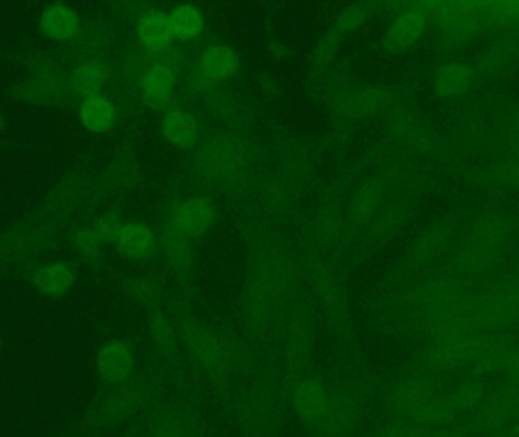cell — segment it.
Wrapping results in <instances>:
<instances>
[{
	"mask_svg": "<svg viewBox=\"0 0 519 437\" xmlns=\"http://www.w3.org/2000/svg\"><path fill=\"white\" fill-rule=\"evenodd\" d=\"M178 330L190 363L199 375L227 397L234 383L258 368L254 356L213 328L181 313Z\"/></svg>",
	"mask_w": 519,
	"mask_h": 437,
	"instance_id": "6da1fadb",
	"label": "cell"
},
{
	"mask_svg": "<svg viewBox=\"0 0 519 437\" xmlns=\"http://www.w3.org/2000/svg\"><path fill=\"white\" fill-rule=\"evenodd\" d=\"M286 403L284 381L275 362L258 366L248 381L234 390L231 416L245 437H271L277 430Z\"/></svg>",
	"mask_w": 519,
	"mask_h": 437,
	"instance_id": "7a4b0ae2",
	"label": "cell"
},
{
	"mask_svg": "<svg viewBox=\"0 0 519 437\" xmlns=\"http://www.w3.org/2000/svg\"><path fill=\"white\" fill-rule=\"evenodd\" d=\"M378 389L380 386L374 377H353L331 383L327 412L310 437H356Z\"/></svg>",
	"mask_w": 519,
	"mask_h": 437,
	"instance_id": "3957f363",
	"label": "cell"
},
{
	"mask_svg": "<svg viewBox=\"0 0 519 437\" xmlns=\"http://www.w3.org/2000/svg\"><path fill=\"white\" fill-rule=\"evenodd\" d=\"M161 378L155 374L136 375L128 383L111 387L101 400L96 401L90 409L87 421L90 427H116L126 419L133 418L146 407L154 404L155 398L161 390Z\"/></svg>",
	"mask_w": 519,
	"mask_h": 437,
	"instance_id": "277c9868",
	"label": "cell"
},
{
	"mask_svg": "<svg viewBox=\"0 0 519 437\" xmlns=\"http://www.w3.org/2000/svg\"><path fill=\"white\" fill-rule=\"evenodd\" d=\"M330 389L331 383L313 372L284 383L286 404L309 434L321 424L327 412Z\"/></svg>",
	"mask_w": 519,
	"mask_h": 437,
	"instance_id": "5b68a950",
	"label": "cell"
},
{
	"mask_svg": "<svg viewBox=\"0 0 519 437\" xmlns=\"http://www.w3.org/2000/svg\"><path fill=\"white\" fill-rule=\"evenodd\" d=\"M435 384L422 372H410L381 390V403L392 418L413 421L416 415L436 397Z\"/></svg>",
	"mask_w": 519,
	"mask_h": 437,
	"instance_id": "8992f818",
	"label": "cell"
},
{
	"mask_svg": "<svg viewBox=\"0 0 519 437\" xmlns=\"http://www.w3.org/2000/svg\"><path fill=\"white\" fill-rule=\"evenodd\" d=\"M142 437H204V424L189 404L163 401L149 409Z\"/></svg>",
	"mask_w": 519,
	"mask_h": 437,
	"instance_id": "52a82bcc",
	"label": "cell"
},
{
	"mask_svg": "<svg viewBox=\"0 0 519 437\" xmlns=\"http://www.w3.org/2000/svg\"><path fill=\"white\" fill-rule=\"evenodd\" d=\"M313 357V325L309 316L296 310L287 325L283 348V381L295 380L310 372Z\"/></svg>",
	"mask_w": 519,
	"mask_h": 437,
	"instance_id": "ba28073f",
	"label": "cell"
},
{
	"mask_svg": "<svg viewBox=\"0 0 519 437\" xmlns=\"http://www.w3.org/2000/svg\"><path fill=\"white\" fill-rule=\"evenodd\" d=\"M96 374L102 383L110 387L128 383L136 377V354L128 342L108 340L95 356Z\"/></svg>",
	"mask_w": 519,
	"mask_h": 437,
	"instance_id": "9c48e42d",
	"label": "cell"
},
{
	"mask_svg": "<svg viewBox=\"0 0 519 437\" xmlns=\"http://www.w3.org/2000/svg\"><path fill=\"white\" fill-rule=\"evenodd\" d=\"M51 233L43 225L19 224L0 236V261L25 260L49 245Z\"/></svg>",
	"mask_w": 519,
	"mask_h": 437,
	"instance_id": "30bf717a",
	"label": "cell"
},
{
	"mask_svg": "<svg viewBox=\"0 0 519 437\" xmlns=\"http://www.w3.org/2000/svg\"><path fill=\"white\" fill-rule=\"evenodd\" d=\"M519 66V41L512 37L498 38L483 49L477 63V75L489 79L510 75Z\"/></svg>",
	"mask_w": 519,
	"mask_h": 437,
	"instance_id": "8fae6325",
	"label": "cell"
},
{
	"mask_svg": "<svg viewBox=\"0 0 519 437\" xmlns=\"http://www.w3.org/2000/svg\"><path fill=\"white\" fill-rule=\"evenodd\" d=\"M66 92V82L60 73L51 67L38 69L31 78L19 85V96L22 101L29 104L51 105L57 104Z\"/></svg>",
	"mask_w": 519,
	"mask_h": 437,
	"instance_id": "7c38bea8",
	"label": "cell"
},
{
	"mask_svg": "<svg viewBox=\"0 0 519 437\" xmlns=\"http://www.w3.org/2000/svg\"><path fill=\"white\" fill-rule=\"evenodd\" d=\"M148 324L149 334H151L152 342H154L160 356L175 371H181L183 357H181L180 340H178L177 330H175V325L170 321L169 316L160 307L149 310Z\"/></svg>",
	"mask_w": 519,
	"mask_h": 437,
	"instance_id": "4fadbf2b",
	"label": "cell"
},
{
	"mask_svg": "<svg viewBox=\"0 0 519 437\" xmlns=\"http://www.w3.org/2000/svg\"><path fill=\"white\" fill-rule=\"evenodd\" d=\"M427 25L428 14L421 8L403 11L387 31L384 45L391 52L406 51L421 38Z\"/></svg>",
	"mask_w": 519,
	"mask_h": 437,
	"instance_id": "5bb4252c",
	"label": "cell"
},
{
	"mask_svg": "<svg viewBox=\"0 0 519 437\" xmlns=\"http://www.w3.org/2000/svg\"><path fill=\"white\" fill-rule=\"evenodd\" d=\"M482 29V19L474 10H451L441 14V37L448 48H462Z\"/></svg>",
	"mask_w": 519,
	"mask_h": 437,
	"instance_id": "9a60e30c",
	"label": "cell"
},
{
	"mask_svg": "<svg viewBox=\"0 0 519 437\" xmlns=\"http://www.w3.org/2000/svg\"><path fill=\"white\" fill-rule=\"evenodd\" d=\"M214 216H216V211L211 202L199 198L189 199L175 207L170 225L193 239V237L201 236L211 227Z\"/></svg>",
	"mask_w": 519,
	"mask_h": 437,
	"instance_id": "2e32d148",
	"label": "cell"
},
{
	"mask_svg": "<svg viewBox=\"0 0 519 437\" xmlns=\"http://www.w3.org/2000/svg\"><path fill=\"white\" fill-rule=\"evenodd\" d=\"M475 78H477V72L471 66L451 61V63L442 64L436 70L433 87L439 98L453 101V99L462 98L472 89Z\"/></svg>",
	"mask_w": 519,
	"mask_h": 437,
	"instance_id": "e0dca14e",
	"label": "cell"
},
{
	"mask_svg": "<svg viewBox=\"0 0 519 437\" xmlns=\"http://www.w3.org/2000/svg\"><path fill=\"white\" fill-rule=\"evenodd\" d=\"M117 249L131 260H145L154 254L157 248V237L154 231L139 222L123 224L119 239L116 242Z\"/></svg>",
	"mask_w": 519,
	"mask_h": 437,
	"instance_id": "ac0fdd59",
	"label": "cell"
},
{
	"mask_svg": "<svg viewBox=\"0 0 519 437\" xmlns=\"http://www.w3.org/2000/svg\"><path fill=\"white\" fill-rule=\"evenodd\" d=\"M32 281H34L35 289L41 295L60 298L69 293L75 284V272L66 263L55 261V263H49V265L37 269Z\"/></svg>",
	"mask_w": 519,
	"mask_h": 437,
	"instance_id": "d6986e66",
	"label": "cell"
},
{
	"mask_svg": "<svg viewBox=\"0 0 519 437\" xmlns=\"http://www.w3.org/2000/svg\"><path fill=\"white\" fill-rule=\"evenodd\" d=\"M143 99L154 110H163L172 101L175 90V73L170 67L158 64L143 79Z\"/></svg>",
	"mask_w": 519,
	"mask_h": 437,
	"instance_id": "ffe728a7",
	"label": "cell"
},
{
	"mask_svg": "<svg viewBox=\"0 0 519 437\" xmlns=\"http://www.w3.org/2000/svg\"><path fill=\"white\" fill-rule=\"evenodd\" d=\"M41 29L52 40L67 41L75 37L79 29V17L67 5H49L40 17Z\"/></svg>",
	"mask_w": 519,
	"mask_h": 437,
	"instance_id": "44dd1931",
	"label": "cell"
},
{
	"mask_svg": "<svg viewBox=\"0 0 519 437\" xmlns=\"http://www.w3.org/2000/svg\"><path fill=\"white\" fill-rule=\"evenodd\" d=\"M108 70L99 61H85L73 70L70 76V90L78 98L90 99L99 96L107 82Z\"/></svg>",
	"mask_w": 519,
	"mask_h": 437,
	"instance_id": "7402d4cb",
	"label": "cell"
},
{
	"mask_svg": "<svg viewBox=\"0 0 519 437\" xmlns=\"http://www.w3.org/2000/svg\"><path fill=\"white\" fill-rule=\"evenodd\" d=\"M164 139L177 148H189L198 140V123L186 110H172L161 123Z\"/></svg>",
	"mask_w": 519,
	"mask_h": 437,
	"instance_id": "603a6c76",
	"label": "cell"
},
{
	"mask_svg": "<svg viewBox=\"0 0 519 437\" xmlns=\"http://www.w3.org/2000/svg\"><path fill=\"white\" fill-rule=\"evenodd\" d=\"M239 57L233 49L224 45L208 48L199 58L202 75L213 81H224L239 70Z\"/></svg>",
	"mask_w": 519,
	"mask_h": 437,
	"instance_id": "cb8c5ba5",
	"label": "cell"
},
{
	"mask_svg": "<svg viewBox=\"0 0 519 437\" xmlns=\"http://www.w3.org/2000/svg\"><path fill=\"white\" fill-rule=\"evenodd\" d=\"M163 249L170 268L178 275V278H181V281H186L190 266H192V239L170 225L169 230L164 234Z\"/></svg>",
	"mask_w": 519,
	"mask_h": 437,
	"instance_id": "d4e9b609",
	"label": "cell"
},
{
	"mask_svg": "<svg viewBox=\"0 0 519 437\" xmlns=\"http://www.w3.org/2000/svg\"><path fill=\"white\" fill-rule=\"evenodd\" d=\"M79 117L82 125L89 129L90 133L102 134L113 128L117 111L110 99L99 95L82 102Z\"/></svg>",
	"mask_w": 519,
	"mask_h": 437,
	"instance_id": "484cf974",
	"label": "cell"
},
{
	"mask_svg": "<svg viewBox=\"0 0 519 437\" xmlns=\"http://www.w3.org/2000/svg\"><path fill=\"white\" fill-rule=\"evenodd\" d=\"M139 38L151 51H163L172 41L169 16L161 11H149L139 22Z\"/></svg>",
	"mask_w": 519,
	"mask_h": 437,
	"instance_id": "4316f807",
	"label": "cell"
},
{
	"mask_svg": "<svg viewBox=\"0 0 519 437\" xmlns=\"http://www.w3.org/2000/svg\"><path fill=\"white\" fill-rule=\"evenodd\" d=\"M82 196V181L76 177L63 178L46 198L45 210L58 219L69 214Z\"/></svg>",
	"mask_w": 519,
	"mask_h": 437,
	"instance_id": "83f0119b",
	"label": "cell"
},
{
	"mask_svg": "<svg viewBox=\"0 0 519 437\" xmlns=\"http://www.w3.org/2000/svg\"><path fill=\"white\" fill-rule=\"evenodd\" d=\"M507 234H509V227H507L504 219L498 216H486L480 219L472 230L469 245L488 249V251L500 252L504 240L507 239Z\"/></svg>",
	"mask_w": 519,
	"mask_h": 437,
	"instance_id": "f1b7e54d",
	"label": "cell"
},
{
	"mask_svg": "<svg viewBox=\"0 0 519 437\" xmlns=\"http://www.w3.org/2000/svg\"><path fill=\"white\" fill-rule=\"evenodd\" d=\"M167 16H169L173 37L178 40H193L204 29V17H202L201 11L193 5H180Z\"/></svg>",
	"mask_w": 519,
	"mask_h": 437,
	"instance_id": "f546056e",
	"label": "cell"
},
{
	"mask_svg": "<svg viewBox=\"0 0 519 437\" xmlns=\"http://www.w3.org/2000/svg\"><path fill=\"white\" fill-rule=\"evenodd\" d=\"M457 412L459 410L456 409L450 397L436 395L430 403L425 404L424 409L410 422L425 428V430L427 428L444 427V425L451 424L454 421Z\"/></svg>",
	"mask_w": 519,
	"mask_h": 437,
	"instance_id": "4dcf8cb0",
	"label": "cell"
},
{
	"mask_svg": "<svg viewBox=\"0 0 519 437\" xmlns=\"http://www.w3.org/2000/svg\"><path fill=\"white\" fill-rule=\"evenodd\" d=\"M126 293L136 304L152 310L160 307L161 284L154 277H136L126 283Z\"/></svg>",
	"mask_w": 519,
	"mask_h": 437,
	"instance_id": "1f68e13d",
	"label": "cell"
},
{
	"mask_svg": "<svg viewBox=\"0 0 519 437\" xmlns=\"http://www.w3.org/2000/svg\"><path fill=\"white\" fill-rule=\"evenodd\" d=\"M205 160L210 164V169L214 173L233 172L239 167L242 161L239 149L233 143L219 142L210 145Z\"/></svg>",
	"mask_w": 519,
	"mask_h": 437,
	"instance_id": "d6a6232c",
	"label": "cell"
},
{
	"mask_svg": "<svg viewBox=\"0 0 519 437\" xmlns=\"http://www.w3.org/2000/svg\"><path fill=\"white\" fill-rule=\"evenodd\" d=\"M384 101H386V96L380 90H363V92L348 96L340 110L346 114L359 116V114L371 113V111L377 110L380 105H383Z\"/></svg>",
	"mask_w": 519,
	"mask_h": 437,
	"instance_id": "836d02e7",
	"label": "cell"
},
{
	"mask_svg": "<svg viewBox=\"0 0 519 437\" xmlns=\"http://www.w3.org/2000/svg\"><path fill=\"white\" fill-rule=\"evenodd\" d=\"M73 246H75L76 252L81 255L82 258L89 261H95L99 258L102 252V240L99 239L98 234L95 233L93 228L82 227L75 231L73 234Z\"/></svg>",
	"mask_w": 519,
	"mask_h": 437,
	"instance_id": "e575fe53",
	"label": "cell"
},
{
	"mask_svg": "<svg viewBox=\"0 0 519 437\" xmlns=\"http://www.w3.org/2000/svg\"><path fill=\"white\" fill-rule=\"evenodd\" d=\"M369 437H425V428L406 419L392 418L386 424L375 428Z\"/></svg>",
	"mask_w": 519,
	"mask_h": 437,
	"instance_id": "d590c367",
	"label": "cell"
},
{
	"mask_svg": "<svg viewBox=\"0 0 519 437\" xmlns=\"http://www.w3.org/2000/svg\"><path fill=\"white\" fill-rule=\"evenodd\" d=\"M450 400L459 412L479 407L485 400V390L479 383H465L457 387Z\"/></svg>",
	"mask_w": 519,
	"mask_h": 437,
	"instance_id": "8d00e7d4",
	"label": "cell"
},
{
	"mask_svg": "<svg viewBox=\"0 0 519 437\" xmlns=\"http://www.w3.org/2000/svg\"><path fill=\"white\" fill-rule=\"evenodd\" d=\"M368 16L369 10L366 5H351L337 17L336 23H334V34H345V32L359 28Z\"/></svg>",
	"mask_w": 519,
	"mask_h": 437,
	"instance_id": "74e56055",
	"label": "cell"
},
{
	"mask_svg": "<svg viewBox=\"0 0 519 437\" xmlns=\"http://www.w3.org/2000/svg\"><path fill=\"white\" fill-rule=\"evenodd\" d=\"M123 222L117 214L108 213L104 216L99 217L96 221L95 233L98 234L99 239L102 243H116L119 239L120 231H122Z\"/></svg>",
	"mask_w": 519,
	"mask_h": 437,
	"instance_id": "f35d334b",
	"label": "cell"
},
{
	"mask_svg": "<svg viewBox=\"0 0 519 437\" xmlns=\"http://www.w3.org/2000/svg\"><path fill=\"white\" fill-rule=\"evenodd\" d=\"M494 295L506 305V309L519 321V277L504 281Z\"/></svg>",
	"mask_w": 519,
	"mask_h": 437,
	"instance_id": "ab89813d",
	"label": "cell"
},
{
	"mask_svg": "<svg viewBox=\"0 0 519 437\" xmlns=\"http://www.w3.org/2000/svg\"><path fill=\"white\" fill-rule=\"evenodd\" d=\"M498 177L507 186L519 189V154L507 158L506 161L501 163L500 169H498Z\"/></svg>",
	"mask_w": 519,
	"mask_h": 437,
	"instance_id": "60d3db41",
	"label": "cell"
},
{
	"mask_svg": "<svg viewBox=\"0 0 519 437\" xmlns=\"http://www.w3.org/2000/svg\"><path fill=\"white\" fill-rule=\"evenodd\" d=\"M510 126H512L513 134H515V136L518 137L519 140V110H516V113L513 114Z\"/></svg>",
	"mask_w": 519,
	"mask_h": 437,
	"instance_id": "b9f144b4",
	"label": "cell"
},
{
	"mask_svg": "<svg viewBox=\"0 0 519 437\" xmlns=\"http://www.w3.org/2000/svg\"><path fill=\"white\" fill-rule=\"evenodd\" d=\"M433 437H460V436H457V434H454V433H448V431H444V433L435 434V436H433Z\"/></svg>",
	"mask_w": 519,
	"mask_h": 437,
	"instance_id": "7bdbcfd3",
	"label": "cell"
},
{
	"mask_svg": "<svg viewBox=\"0 0 519 437\" xmlns=\"http://www.w3.org/2000/svg\"><path fill=\"white\" fill-rule=\"evenodd\" d=\"M0 126H2V119H0Z\"/></svg>",
	"mask_w": 519,
	"mask_h": 437,
	"instance_id": "ee69618b",
	"label": "cell"
},
{
	"mask_svg": "<svg viewBox=\"0 0 519 437\" xmlns=\"http://www.w3.org/2000/svg\"><path fill=\"white\" fill-rule=\"evenodd\" d=\"M125 437H131V436H125Z\"/></svg>",
	"mask_w": 519,
	"mask_h": 437,
	"instance_id": "f6af8a7d",
	"label": "cell"
}]
</instances>
